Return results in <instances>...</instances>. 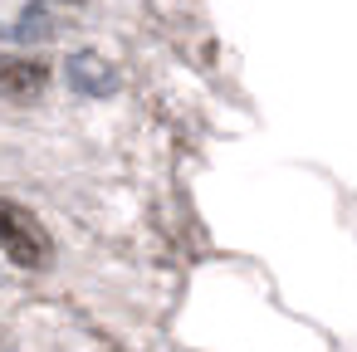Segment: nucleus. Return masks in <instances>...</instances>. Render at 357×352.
I'll use <instances>...</instances> for the list:
<instances>
[{"label": "nucleus", "instance_id": "obj_1", "mask_svg": "<svg viewBox=\"0 0 357 352\" xmlns=\"http://www.w3.org/2000/svg\"><path fill=\"white\" fill-rule=\"evenodd\" d=\"M0 250H6L20 269H45L50 264V230L25 211V206H10L0 201Z\"/></svg>", "mask_w": 357, "mask_h": 352}, {"label": "nucleus", "instance_id": "obj_2", "mask_svg": "<svg viewBox=\"0 0 357 352\" xmlns=\"http://www.w3.org/2000/svg\"><path fill=\"white\" fill-rule=\"evenodd\" d=\"M45 79H50V69H45V64H35V59H0V89L15 93V98L40 93V89H45Z\"/></svg>", "mask_w": 357, "mask_h": 352}, {"label": "nucleus", "instance_id": "obj_3", "mask_svg": "<svg viewBox=\"0 0 357 352\" xmlns=\"http://www.w3.org/2000/svg\"><path fill=\"white\" fill-rule=\"evenodd\" d=\"M69 79H74L79 89H89V93H108V89H113V74L98 64V54H79V59L69 64Z\"/></svg>", "mask_w": 357, "mask_h": 352}, {"label": "nucleus", "instance_id": "obj_4", "mask_svg": "<svg viewBox=\"0 0 357 352\" xmlns=\"http://www.w3.org/2000/svg\"><path fill=\"white\" fill-rule=\"evenodd\" d=\"M69 6H79V0H69Z\"/></svg>", "mask_w": 357, "mask_h": 352}]
</instances>
